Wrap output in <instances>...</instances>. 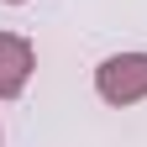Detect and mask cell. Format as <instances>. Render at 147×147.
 Masks as SVG:
<instances>
[{"mask_svg": "<svg viewBox=\"0 0 147 147\" xmlns=\"http://www.w3.org/2000/svg\"><path fill=\"white\" fill-rule=\"evenodd\" d=\"M95 95L116 110H131L147 100V53L142 47H126V53H110V58L95 63Z\"/></svg>", "mask_w": 147, "mask_h": 147, "instance_id": "obj_1", "label": "cell"}, {"mask_svg": "<svg viewBox=\"0 0 147 147\" xmlns=\"http://www.w3.org/2000/svg\"><path fill=\"white\" fill-rule=\"evenodd\" d=\"M5 5H26V0H5Z\"/></svg>", "mask_w": 147, "mask_h": 147, "instance_id": "obj_3", "label": "cell"}, {"mask_svg": "<svg viewBox=\"0 0 147 147\" xmlns=\"http://www.w3.org/2000/svg\"><path fill=\"white\" fill-rule=\"evenodd\" d=\"M0 147H5V131H0Z\"/></svg>", "mask_w": 147, "mask_h": 147, "instance_id": "obj_4", "label": "cell"}, {"mask_svg": "<svg viewBox=\"0 0 147 147\" xmlns=\"http://www.w3.org/2000/svg\"><path fill=\"white\" fill-rule=\"evenodd\" d=\"M37 74V47L21 32H0V100H21Z\"/></svg>", "mask_w": 147, "mask_h": 147, "instance_id": "obj_2", "label": "cell"}]
</instances>
